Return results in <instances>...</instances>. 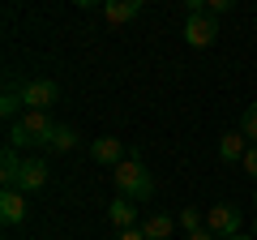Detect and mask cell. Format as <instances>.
<instances>
[{"mask_svg":"<svg viewBox=\"0 0 257 240\" xmlns=\"http://www.w3.org/2000/svg\"><path fill=\"white\" fill-rule=\"evenodd\" d=\"M248 146H253V142H248L244 133H223V142H219V159H223V163H244Z\"/></svg>","mask_w":257,"mask_h":240,"instance_id":"cell-10","label":"cell"},{"mask_svg":"<svg viewBox=\"0 0 257 240\" xmlns=\"http://www.w3.org/2000/svg\"><path fill=\"white\" fill-rule=\"evenodd\" d=\"M189 240H219V236H214V231H206V227H202V231H193Z\"/></svg>","mask_w":257,"mask_h":240,"instance_id":"cell-21","label":"cell"},{"mask_svg":"<svg viewBox=\"0 0 257 240\" xmlns=\"http://www.w3.org/2000/svg\"><path fill=\"white\" fill-rule=\"evenodd\" d=\"M172 227H176V219H172V214H163V210L150 214V219H142V236H146V240H167V236H172Z\"/></svg>","mask_w":257,"mask_h":240,"instance_id":"cell-13","label":"cell"},{"mask_svg":"<svg viewBox=\"0 0 257 240\" xmlns=\"http://www.w3.org/2000/svg\"><path fill=\"white\" fill-rule=\"evenodd\" d=\"M138 13H142V0H107V5H103V18L116 22V26L120 22H133Z\"/></svg>","mask_w":257,"mask_h":240,"instance_id":"cell-12","label":"cell"},{"mask_svg":"<svg viewBox=\"0 0 257 240\" xmlns=\"http://www.w3.org/2000/svg\"><path fill=\"white\" fill-rule=\"evenodd\" d=\"M90 159H94V163H107V167H120L128 159V150H124L120 138H94L90 142Z\"/></svg>","mask_w":257,"mask_h":240,"instance_id":"cell-6","label":"cell"},{"mask_svg":"<svg viewBox=\"0 0 257 240\" xmlns=\"http://www.w3.org/2000/svg\"><path fill=\"white\" fill-rule=\"evenodd\" d=\"M47 176H52V167H47V159H26L22 163V193H39V189H47Z\"/></svg>","mask_w":257,"mask_h":240,"instance_id":"cell-8","label":"cell"},{"mask_svg":"<svg viewBox=\"0 0 257 240\" xmlns=\"http://www.w3.org/2000/svg\"><path fill=\"white\" fill-rule=\"evenodd\" d=\"M22 163H26L22 150H13L9 142H5V155H0V185H5V189H18L22 185Z\"/></svg>","mask_w":257,"mask_h":240,"instance_id":"cell-9","label":"cell"},{"mask_svg":"<svg viewBox=\"0 0 257 240\" xmlns=\"http://www.w3.org/2000/svg\"><path fill=\"white\" fill-rule=\"evenodd\" d=\"M214 39H219V18L193 13V18L184 22V43L189 47H214Z\"/></svg>","mask_w":257,"mask_h":240,"instance_id":"cell-5","label":"cell"},{"mask_svg":"<svg viewBox=\"0 0 257 240\" xmlns=\"http://www.w3.org/2000/svg\"><path fill=\"white\" fill-rule=\"evenodd\" d=\"M253 206H257V193H253Z\"/></svg>","mask_w":257,"mask_h":240,"instance_id":"cell-23","label":"cell"},{"mask_svg":"<svg viewBox=\"0 0 257 240\" xmlns=\"http://www.w3.org/2000/svg\"><path fill=\"white\" fill-rule=\"evenodd\" d=\"M231 240H257V236H248V231H240V236H231Z\"/></svg>","mask_w":257,"mask_h":240,"instance_id":"cell-22","label":"cell"},{"mask_svg":"<svg viewBox=\"0 0 257 240\" xmlns=\"http://www.w3.org/2000/svg\"><path fill=\"white\" fill-rule=\"evenodd\" d=\"M77 129L73 125H56V133H52V142H47V150H56V155H64V150H77Z\"/></svg>","mask_w":257,"mask_h":240,"instance_id":"cell-14","label":"cell"},{"mask_svg":"<svg viewBox=\"0 0 257 240\" xmlns=\"http://www.w3.org/2000/svg\"><path fill=\"white\" fill-rule=\"evenodd\" d=\"M240 133L257 146V103H248V107H244V116H240Z\"/></svg>","mask_w":257,"mask_h":240,"instance_id":"cell-16","label":"cell"},{"mask_svg":"<svg viewBox=\"0 0 257 240\" xmlns=\"http://www.w3.org/2000/svg\"><path fill=\"white\" fill-rule=\"evenodd\" d=\"M253 231H257V223H253Z\"/></svg>","mask_w":257,"mask_h":240,"instance_id":"cell-24","label":"cell"},{"mask_svg":"<svg viewBox=\"0 0 257 240\" xmlns=\"http://www.w3.org/2000/svg\"><path fill=\"white\" fill-rule=\"evenodd\" d=\"M0 219H5V227L26 223V193L22 189H5L0 193Z\"/></svg>","mask_w":257,"mask_h":240,"instance_id":"cell-7","label":"cell"},{"mask_svg":"<svg viewBox=\"0 0 257 240\" xmlns=\"http://www.w3.org/2000/svg\"><path fill=\"white\" fill-rule=\"evenodd\" d=\"M22 107H26V103H22V86L9 82V86H5V99H0V116H5V120H22L18 116Z\"/></svg>","mask_w":257,"mask_h":240,"instance_id":"cell-15","label":"cell"},{"mask_svg":"<svg viewBox=\"0 0 257 240\" xmlns=\"http://www.w3.org/2000/svg\"><path fill=\"white\" fill-rule=\"evenodd\" d=\"M244 172L257 180V146H248V155H244Z\"/></svg>","mask_w":257,"mask_h":240,"instance_id":"cell-18","label":"cell"},{"mask_svg":"<svg viewBox=\"0 0 257 240\" xmlns=\"http://www.w3.org/2000/svg\"><path fill=\"white\" fill-rule=\"evenodd\" d=\"M22 103H26V111H52L60 103V86L52 77H30V82H22Z\"/></svg>","mask_w":257,"mask_h":240,"instance_id":"cell-3","label":"cell"},{"mask_svg":"<svg viewBox=\"0 0 257 240\" xmlns=\"http://www.w3.org/2000/svg\"><path fill=\"white\" fill-rule=\"evenodd\" d=\"M206 231H214L219 240H231V236H240V210L231 202H219V206H210L206 210Z\"/></svg>","mask_w":257,"mask_h":240,"instance_id":"cell-4","label":"cell"},{"mask_svg":"<svg viewBox=\"0 0 257 240\" xmlns=\"http://www.w3.org/2000/svg\"><path fill=\"white\" fill-rule=\"evenodd\" d=\"M180 223L189 227V236H193V231H202V214L193 210V206H184V210H180Z\"/></svg>","mask_w":257,"mask_h":240,"instance_id":"cell-17","label":"cell"},{"mask_svg":"<svg viewBox=\"0 0 257 240\" xmlns=\"http://www.w3.org/2000/svg\"><path fill=\"white\" fill-rule=\"evenodd\" d=\"M116 189H120V197H128V202H150V197H155V180H150V172L142 167L138 150H128V159L116 167Z\"/></svg>","mask_w":257,"mask_h":240,"instance_id":"cell-2","label":"cell"},{"mask_svg":"<svg viewBox=\"0 0 257 240\" xmlns=\"http://www.w3.org/2000/svg\"><path fill=\"white\" fill-rule=\"evenodd\" d=\"M107 219H111V227H120V231H133V223H138V206L128 202V197H116V202L107 206Z\"/></svg>","mask_w":257,"mask_h":240,"instance_id":"cell-11","label":"cell"},{"mask_svg":"<svg viewBox=\"0 0 257 240\" xmlns=\"http://www.w3.org/2000/svg\"><path fill=\"white\" fill-rule=\"evenodd\" d=\"M56 133L52 111H22V120L9 125V146L13 150H30V146H47Z\"/></svg>","mask_w":257,"mask_h":240,"instance_id":"cell-1","label":"cell"},{"mask_svg":"<svg viewBox=\"0 0 257 240\" xmlns=\"http://www.w3.org/2000/svg\"><path fill=\"white\" fill-rule=\"evenodd\" d=\"M116 240H146V236H142V227H133V231H120Z\"/></svg>","mask_w":257,"mask_h":240,"instance_id":"cell-20","label":"cell"},{"mask_svg":"<svg viewBox=\"0 0 257 240\" xmlns=\"http://www.w3.org/2000/svg\"><path fill=\"white\" fill-rule=\"evenodd\" d=\"M231 9V0H210V9H206V13H210V18H219V13H227Z\"/></svg>","mask_w":257,"mask_h":240,"instance_id":"cell-19","label":"cell"}]
</instances>
